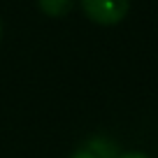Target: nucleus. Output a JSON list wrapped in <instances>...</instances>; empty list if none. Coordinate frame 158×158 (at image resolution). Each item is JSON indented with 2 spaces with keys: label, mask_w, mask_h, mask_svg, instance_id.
Listing matches in <instances>:
<instances>
[{
  "label": "nucleus",
  "mask_w": 158,
  "mask_h": 158,
  "mask_svg": "<svg viewBox=\"0 0 158 158\" xmlns=\"http://www.w3.org/2000/svg\"><path fill=\"white\" fill-rule=\"evenodd\" d=\"M86 19L98 26H116L128 16L130 0H79Z\"/></svg>",
  "instance_id": "nucleus-1"
},
{
  "label": "nucleus",
  "mask_w": 158,
  "mask_h": 158,
  "mask_svg": "<svg viewBox=\"0 0 158 158\" xmlns=\"http://www.w3.org/2000/svg\"><path fill=\"white\" fill-rule=\"evenodd\" d=\"M77 5V0H37L40 12L49 19H63L72 12V7Z\"/></svg>",
  "instance_id": "nucleus-2"
},
{
  "label": "nucleus",
  "mask_w": 158,
  "mask_h": 158,
  "mask_svg": "<svg viewBox=\"0 0 158 158\" xmlns=\"http://www.w3.org/2000/svg\"><path fill=\"white\" fill-rule=\"evenodd\" d=\"M70 158H100V156H98V153H95L91 147H86V149H79V151H74Z\"/></svg>",
  "instance_id": "nucleus-3"
},
{
  "label": "nucleus",
  "mask_w": 158,
  "mask_h": 158,
  "mask_svg": "<svg viewBox=\"0 0 158 158\" xmlns=\"http://www.w3.org/2000/svg\"><path fill=\"white\" fill-rule=\"evenodd\" d=\"M116 158H149V156L142 153V151H128V153H121V156H116Z\"/></svg>",
  "instance_id": "nucleus-4"
},
{
  "label": "nucleus",
  "mask_w": 158,
  "mask_h": 158,
  "mask_svg": "<svg viewBox=\"0 0 158 158\" xmlns=\"http://www.w3.org/2000/svg\"><path fill=\"white\" fill-rule=\"evenodd\" d=\"M0 40H2V21H0Z\"/></svg>",
  "instance_id": "nucleus-5"
}]
</instances>
